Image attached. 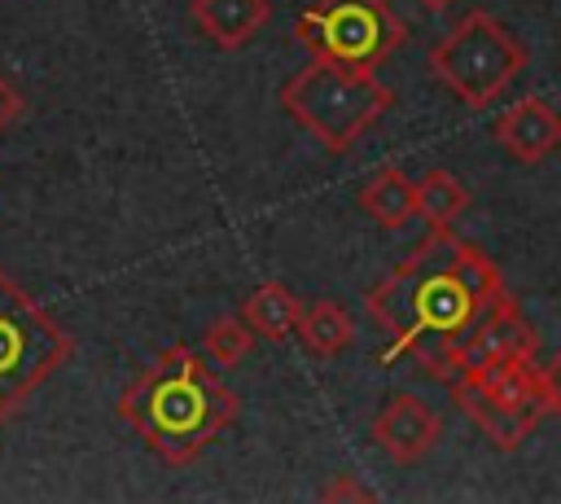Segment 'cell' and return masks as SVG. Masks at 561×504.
<instances>
[{"label":"cell","instance_id":"cell-1","mask_svg":"<svg viewBox=\"0 0 561 504\" xmlns=\"http://www.w3.org/2000/svg\"><path fill=\"white\" fill-rule=\"evenodd\" d=\"M500 294L504 280L491 254L451 237V228H430V237L368 289V316L390 337L386 355H425L456 346Z\"/></svg>","mask_w":561,"mask_h":504},{"label":"cell","instance_id":"cell-2","mask_svg":"<svg viewBox=\"0 0 561 504\" xmlns=\"http://www.w3.org/2000/svg\"><path fill=\"white\" fill-rule=\"evenodd\" d=\"M237 394L210 373V364L175 342L118 394V416L145 438L162 465L197 460L232 421Z\"/></svg>","mask_w":561,"mask_h":504},{"label":"cell","instance_id":"cell-3","mask_svg":"<svg viewBox=\"0 0 561 504\" xmlns=\"http://www.w3.org/2000/svg\"><path fill=\"white\" fill-rule=\"evenodd\" d=\"M280 105L329 153H351L359 136L373 131L377 118L394 105V96L373 66H342L329 57H311L298 75L285 79Z\"/></svg>","mask_w":561,"mask_h":504},{"label":"cell","instance_id":"cell-4","mask_svg":"<svg viewBox=\"0 0 561 504\" xmlns=\"http://www.w3.org/2000/svg\"><path fill=\"white\" fill-rule=\"evenodd\" d=\"M75 355L70 333L13 280L0 272V425L22 412V403Z\"/></svg>","mask_w":561,"mask_h":504},{"label":"cell","instance_id":"cell-5","mask_svg":"<svg viewBox=\"0 0 561 504\" xmlns=\"http://www.w3.org/2000/svg\"><path fill=\"white\" fill-rule=\"evenodd\" d=\"M530 53L526 44L486 9L465 13L434 48H430V70L443 79V88L465 101L469 110H486L522 70Z\"/></svg>","mask_w":561,"mask_h":504},{"label":"cell","instance_id":"cell-6","mask_svg":"<svg viewBox=\"0 0 561 504\" xmlns=\"http://www.w3.org/2000/svg\"><path fill=\"white\" fill-rule=\"evenodd\" d=\"M294 35L307 44L311 57L377 70L403 48L408 26L386 0H316L298 13Z\"/></svg>","mask_w":561,"mask_h":504},{"label":"cell","instance_id":"cell-7","mask_svg":"<svg viewBox=\"0 0 561 504\" xmlns=\"http://www.w3.org/2000/svg\"><path fill=\"white\" fill-rule=\"evenodd\" d=\"M443 438V416L416 399V394H390L381 412L373 416V443L394 460V465H416L434 451Z\"/></svg>","mask_w":561,"mask_h":504},{"label":"cell","instance_id":"cell-8","mask_svg":"<svg viewBox=\"0 0 561 504\" xmlns=\"http://www.w3.org/2000/svg\"><path fill=\"white\" fill-rule=\"evenodd\" d=\"M465 381H473L491 403H500L504 412L513 416H526V421H543L552 412V399H548V381H543V368H535V359H504V364H486L478 373H465Z\"/></svg>","mask_w":561,"mask_h":504},{"label":"cell","instance_id":"cell-9","mask_svg":"<svg viewBox=\"0 0 561 504\" xmlns=\"http://www.w3.org/2000/svg\"><path fill=\"white\" fill-rule=\"evenodd\" d=\"M491 136L517 158V162H543L561 149V114L543 96H522L504 114H495Z\"/></svg>","mask_w":561,"mask_h":504},{"label":"cell","instance_id":"cell-10","mask_svg":"<svg viewBox=\"0 0 561 504\" xmlns=\"http://www.w3.org/2000/svg\"><path fill=\"white\" fill-rule=\"evenodd\" d=\"M188 18L197 22V31L219 44V48H245L272 18V4L267 0H193L188 4Z\"/></svg>","mask_w":561,"mask_h":504},{"label":"cell","instance_id":"cell-11","mask_svg":"<svg viewBox=\"0 0 561 504\" xmlns=\"http://www.w3.org/2000/svg\"><path fill=\"white\" fill-rule=\"evenodd\" d=\"M447 390H451V399L460 403V412L491 438V447L495 451H517L522 443H526V434L535 429V421H526V416H513V412H504L500 403H491L473 381H465V377H451L447 381Z\"/></svg>","mask_w":561,"mask_h":504},{"label":"cell","instance_id":"cell-12","mask_svg":"<svg viewBox=\"0 0 561 504\" xmlns=\"http://www.w3.org/2000/svg\"><path fill=\"white\" fill-rule=\"evenodd\" d=\"M359 210L381 228H403L408 219H416V184L399 167H377L359 184Z\"/></svg>","mask_w":561,"mask_h":504},{"label":"cell","instance_id":"cell-13","mask_svg":"<svg viewBox=\"0 0 561 504\" xmlns=\"http://www.w3.org/2000/svg\"><path fill=\"white\" fill-rule=\"evenodd\" d=\"M298 311L302 302L280 285V280H263L259 289L245 294L241 302V320L254 329V337L263 342H285L294 329H298Z\"/></svg>","mask_w":561,"mask_h":504},{"label":"cell","instance_id":"cell-14","mask_svg":"<svg viewBox=\"0 0 561 504\" xmlns=\"http://www.w3.org/2000/svg\"><path fill=\"white\" fill-rule=\"evenodd\" d=\"M294 333L302 337V346H307L311 355L329 359V355H337V351L351 346L355 324H351V316H346L342 302H333V298H316V302H307V307L298 311V329H294Z\"/></svg>","mask_w":561,"mask_h":504},{"label":"cell","instance_id":"cell-15","mask_svg":"<svg viewBox=\"0 0 561 504\" xmlns=\"http://www.w3.org/2000/svg\"><path fill=\"white\" fill-rule=\"evenodd\" d=\"M465 210H469V188L451 171L434 167L430 175H421V184H416V215L430 228H451Z\"/></svg>","mask_w":561,"mask_h":504},{"label":"cell","instance_id":"cell-16","mask_svg":"<svg viewBox=\"0 0 561 504\" xmlns=\"http://www.w3.org/2000/svg\"><path fill=\"white\" fill-rule=\"evenodd\" d=\"M250 346H254V329H250L241 316H219V320H210L206 333H202V351H206L215 364H224V368L241 364V359L250 355Z\"/></svg>","mask_w":561,"mask_h":504},{"label":"cell","instance_id":"cell-17","mask_svg":"<svg viewBox=\"0 0 561 504\" xmlns=\"http://www.w3.org/2000/svg\"><path fill=\"white\" fill-rule=\"evenodd\" d=\"M22 114H26V101H22L18 83H13L9 75H0V131H4V127H13Z\"/></svg>","mask_w":561,"mask_h":504},{"label":"cell","instance_id":"cell-18","mask_svg":"<svg viewBox=\"0 0 561 504\" xmlns=\"http://www.w3.org/2000/svg\"><path fill=\"white\" fill-rule=\"evenodd\" d=\"M324 500H373V491L368 486H359L351 473H342V478H333L324 491H320Z\"/></svg>","mask_w":561,"mask_h":504},{"label":"cell","instance_id":"cell-19","mask_svg":"<svg viewBox=\"0 0 561 504\" xmlns=\"http://www.w3.org/2000/svg\"><path fill=\"white\" fill-rule=\"evenodd\" d=\"M543 381H548V399H552V412H561V355L543 368Z\"/></svg>","mask_w":561,"mask_h":504},{"label":"cell","instance_id":"cell-20","mask_svg":"<svg viewBox=\"0 0 561 504\" xmlns=\"http://www.w3.org/2000/svg\"><path fill=\"white\" fill-rule=\"evenodd\" d=\"M421 4H430V9H447L451 0H421Z\"/></svg>","mask_w":561,"mask_h":504}]
</instances>
